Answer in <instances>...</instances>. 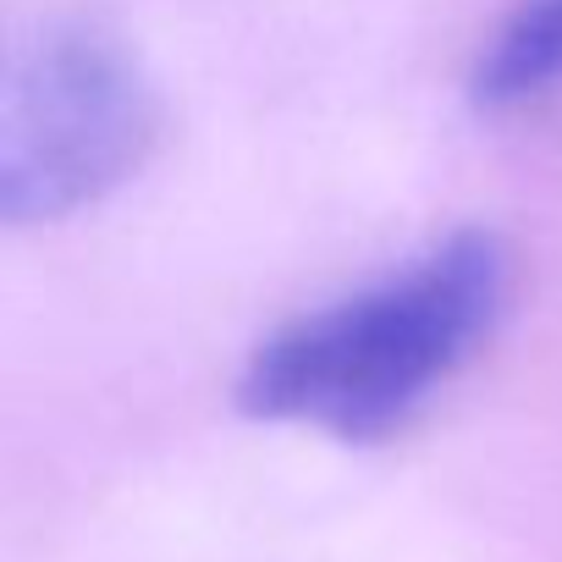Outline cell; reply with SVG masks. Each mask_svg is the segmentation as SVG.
I'll list each match as a JSON object with an SVG mask.
<instances>
[{
	"label": "cell",
	"mask_w": 562,
	"mask_h": 562,
	"mask_svg": "<svg viewBox=\"0 0 562 562\" xmlns=\"http://www.w3.org/2000/svg\"><path fill=\"white\" fill-rule=\"evenodd\" d=\"M502 299V237L452 232L408 270L265 337L243 364L237 408L337 441H381L474 353Z\"/></svg>",
	"instance_id": "1"
},
{
	"label": "cell",
	"mask_w": 562,
	"mask_h": 562,
	"mask_svg": "<svg viewBox=\"0 0 562 562\" xmlns=\"http://www.w3.org/2000/svg\"><path fill=\"white\" fill-rule=\"evenodd\" d=\"M155 133V83L122 40L89 23L45 29L0 94V215L45 226L100 204L149 160Z\"/></svg>",
	"instance_id": "2"
},
{
	"label": "cell",
	"mask_w": 562,
	"mask_h": 562,
	"mask_svg": "<svg viewBox=\"0 0 562 562\" xmlns=\"http://www.w3.org/2000/svg\"><path fill=\"white\" fill-rule=\"evenodd\" d=\"M562 89V0H524L480 50L469 94L491 111Z\"/></svg>",
	"instance_id": "3"
}]
</instances>
